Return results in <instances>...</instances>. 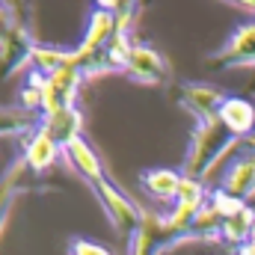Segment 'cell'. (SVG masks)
<instances>
[{"label":"cell","instance_id":"obj_1","mask_svg":"<svg viewBox=\"0 0 255 255\" xmlns=\"http://www.w3.org/2000/svg\"><path fill=\"white\" fill-rule=\"evenodd\" d=\"M238 136H232L220 116L214 119H205L199 122V128L193 130V139H190V148H187V175L190 178H208L235 148Z\"/></svg>","mask_w":255,"mask_h":255},{"label":"cell","instance_id":"obj_2","mask_svg":"<svg viewBox=\"0 0 255 255\" xmlns=\"http://www.w3.org/2000/svg\"><path fill=\"white\" fill-rule=\"evenodd\" d=\"M92 190L98 193V199H101V205H104V211H107V217H110V223L122 232V235H133L136 229H139V223H142V211L128 199L125 193L119 190L107 175L104 178H98L95 184H89Z\"/></svg>","mask_w":255,"mask_h":255},{"label":"cell","instance_id":"obj_3","mask_svg":"<svg viewBox=\"0 0 255 255\" xmlns=\"http://www.w3.org/2000/svg\"><path fill=\"white\" fill-rule=\"evenodd\" d=\"M175 241H181V238L169 226L166 217H142L139 229L130 235V255H160Z\"/></svg>","mask_w":255,"mask_h":255},{"label":"cell","instance_id":"obj_4","mask_svg":"<svg viewBox=\"0 0 255 255\" xmlns=\"http://www.w3.org/2000/svg\"><path fill=\"white\" fill-rule=\"evenodd\" d=\"M83 80V68H60L54 74H45V104H42V116L60 113L74 107L77 89Z\"/></svg>","mask_w":255,"mask_h":255},{"label":"cell","instance_id":"obj_5","mask_svg":"<svg viewBox=\"0 0 255 255\" xmlns=\"http://www.w3.org/2000/svg\"><path fill=\"white\" fill-rule=\"evenodd\" d=\"M208 63L220 68H255V21L241 24L232 33V39L208 57Z\"/></svg>","mask_w":255,"mask_h":255},{"label":"cell","instance_id":"obj_6","mask_svg":"<svg viewBox=\"0 0 255 255\" xmlns=\"http://www.w3.org/2000/svg\"><path fill=\"white\" fill-rule=\"evenodd\" d=\"M226 98H229V95H226L220 86H211V83H181V89H178L181 107L190 110L199 122L220 116V107H223Z\"/></svg>","mask_w":255,"mask_h":255},{"label":"cell","instance_id":"obj_7","mask_svg":"<svg viewBox=\"0 0 255 255\" xmlns=\"http://www.w3.org/2000/svg\"><path fill=\"white\" fill-rule=\"evenodd\" d=\"M125 74L130 80H136V83H151V86H157V83L166 80L169 68H166V60H163L157 51L142 48V45H133V48H130V57H128V63H125Z\"/></svg>","mask_w":255,"mask_h":255},{"label":"cell","instance_id":"obj_8","mask_svg":"<svg viewBox=\"0 0 255 255\" xmlns=\"http://www.w3.org/2000/svg\"><path fill=\"white\" fill-rule=\"evenodd\" d=\"M220 190L241 199V202H247V196H253L255 193V151L238 154L235 160H229Z\"/></svg>","mask_w":255,"mask_h":255},{"label":"cell","instance_id":"obj_9","mask_svg":"<svg viewBox=\"0 0 255 255\" xmlns=\"http://www.w3.org/2000/svg\"><path fill=\"white\" fill-rule=\"evenodd\" d=\"M60 154H63V145L42 128V122H39V128L30 133L27 148H24V163H27V169H30V172H45L48 166L57 163Z\"/></svg>","mask_w":255,"mask_h":255},{"label":"cell","instance_id":"obj_10","mask_svg":"<svg viewBox=\"0 0 255 255\" xmlns=\"http://www.w3.org/2000/svg\"><path fill=\"white\" fill-rule=\"evenodd\" d=\"M220 122H223V128L232 136H238V139L253 136L255 133V104L247 101V98L229 95L223 101V107H220Z\"/></svg>","mask_w":255,"mask_h":255},{"label":"cell","instance_id":"obj_11","mask_svg":"<svg viewBox=\"0 0 255 255\" xmlns=\"http://www.w3.org/2000/svg\"><path fill=\"white\" fill-rule=\"evenodd\" d=\"M63 154L68 157V163H71V169L80 175V178H86L89 184H95L98 178H104V166H101V157L92 151V145L80 136V139H74L71 145H65Z\"/></svg>","mask_w":255,"mask_h":255},{"label":"cell","instance_id":"obj_12","mask_svg":"<svg viewBox=\"0 0 255 255\" xmlns=\"http://www.w3.org/2000/svg\"><path fill=\"white\" fill-rule=\"evenodd\" d=\"M42 128L65 148V145H71L74 139H80L83 119H80V110H77V107H68V110H60V113L42 116Z\"/></svg>","mask_w":255,"mask_h":255},{"label":"cell","instance_id":"obj_13","mask_svg":"<svg viewBox=\"0 0 255 255\" xmlns=\"http://www.w3.org/2000/svg\"><path fill=\"white\" fill-rule=\"evenodd\" d=\"M139 178H142V187L151 193L154 199H160V202L178 199V187L184 181V175L175 172V169H145Z\"/></svg>","mask_w":255,"mask_h":255},{"label":"cell","instance_id":"obj_14","mask_svg":"<svg viewBox=\"0 0 255 255\" xmlns=\"http://www.w3.org/2000/svg\"><path fill=\"white\" fill-rule=\"evenodd\" d=\"M253 229H255V208L244 205V208H238L232 217L223 220V241H229V244H235V247H244V244H250Z\"/></svg>","mask_w":255,"mask_h":255},{"label":"cell","instance_id":"obj_15","mask_svg":"<svg viewBox=\"0 0 255 255\" xmlns=\"http://www.w3.org/2000/svg\"><path fill=\"white\" fill-rule=\"evenodd\" d=\"M175 202L190 205V208H202V205H205V187H202V181H199V178H190V175H184Z\"/></svg>","mask_w":255,"mask_h":255},{"label":"cell","instance_id":"obj_16","mask_svg":"<svg viewBox=\"0 0 255 255\" xmlns=\"http://www.w3.org/2000/svg\"><path fill=\"white\" fill-rule=\"evenodd\" d=\"M68 255H113L107 247L95 244V241H86V238H71L68 241Z\"/></svg>","mask_w":255,"mask_h":255},{"label":"cell","instance_id":"obj_17","mask_svg":"<svg viewBox=\"0 0 255 255\" xmlns=\"http://www.w3.org/2000/svg\"><path fill=\"white\" fill-rule=\"evenodd\" d=\"M15 178H18V169H15V172H9V178H6V181H3V187H0V229H3V220H6L9 202H12V184H15Z\"/></svg>","mask_w":255,"mask_h":255},{"label":"cell","instance_id":"obj_18","mask_svg":"<svg viewBox=\"0 0 255 255\" xmlns=\"http://www.w3.org/2000/svg\"><path fill=\"white\" fill-rule=\"evenodd\" d=\"M95 3H98V9H104V12H113V15H116V9H119L125 0H95Z\"/></svg>","mask_w":255,"mask_h":255},{"label":"cell","instance_id":"obj_19","mask_svg":"<svg viewBox=\"0 0 255 255\" xmlns=\"http://www.w3.org/2000/svg\"><path fill=\"white\" fill-rule=\"evenodd\" d=\"M238 255H255V244H244V247H238Z\"/></svg>","mask_w":255,"mask_h":255},{"label":"cell","instance_id":"obj_20","mask_svg":"<svg viewBox=\"0 0 255 255\" xmlns=\"http://www.w3.org/2000/svg\"><path fill=\"white\" fill-rule=\"evenodd\" d=\"M250 241H253V244H255V229H253V238H250Z\"/></svg>","mask_w":255,"mask_h":255}]
</instances>
